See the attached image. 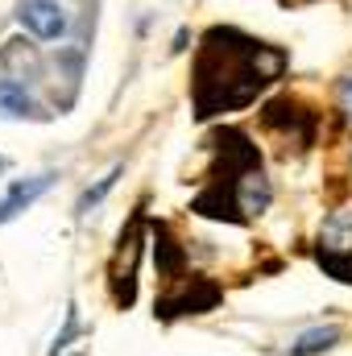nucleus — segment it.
<instances>
[{"label": "nucleus", "instance_id": "obj_1", "mask_svg": "<svg viewBox=\"0 0 352 356\" xmlns=\"http://www.w3.org/2000/svg\"><path fill=\"white\" fill-rule=\"evenodd\" d=\"M282 54L269 50L253 38H241L237 29H211L203 42L199 58V79H195V108L199 116H216L224 108H237L253 99L257 91L278 79Z\"/></svg>", "mask_w": 352, "mask_h": 356}, {"label": "nucleus", "instance_id": "obj_2", "mask_svg": "<svg viewBox=\"0 0 352 356\" xmlns=\"http://www.w3.org/2000/svg\"><path fill=\"white\" fill-rule=\"evenodd\" d=\"M17 21H21L33 38H42V42H54V38L67 33V8H63L58 0H25L21 13H17Z\"/></svg>", "mask_w": 352, "mask_h": 356}, {"label": "nucleus", "instance_id": "obj_3", "mask_svg": "<svg viewBox=\"0 0 352 356\" xmlns=\"http://www.w3.org/2000/svg\"><path fill=\"white\" fill-rule=\"evenodd\" d=\"M50 191V175H38V178H25V182H17L4 199H0V224H8L13 216H21L38 195H46Z\"/></svg>", "mask_w": 352, "mask_h": 356}, {"label": "nucleus", "instance_id": "obj_4", "mask_svg": "<svg viewBox=\"0 0 352 356\" xmlns=\"http://www.w3.org/2000/svg\"><path fill=\"white\" fill-rule=\"evenodd\" d=\"M340 340V327H311V332H303L294 344H290V356H319V353H328L332 344Z\"/></svg>", "mask_w": 352, "mask_h": 356}, {"label": "nucleus", "instance_id": "obj_5", "mask_svg": "<svg viewBox=\"0 0 352 356\" xmlns=\"http://www.w3.org/2000/svg\"><path fill=\"white\" fill-rule=\"evenodd\" d=\"M0 112L4 116H33V99L29 91L13 79H0Z\"/></svg>", "mask_w": 352, "mask_h": 356}, {"label": "nucleus", "instance_id": "obj_6", "mask_svg": "<svg viewBox=\"0 0 352 356\" xmlns=\"http://www.w3.org/2000/svg\"><path fill=\"white\" fill-rule=\"evenodd\" d=\"M116 178H120V166H116V170H112V175H108V178H99V186H95V191H88V195H83V203H79V207H83V211H88V207H95V203H99V199H104V195L112 191V182H116Z\"/></svg>", "mask_w": 352, "mask_h": 356}, {"label": "nucleus", "instance_id": "obj_7", "mask_svg": "<svg viewBox=\"0 0 352 356\" xmlns=\"http://www.w3.org/2000/svg\"><path fill=\"white\" fill-rule=\"evenodd\" d=\"M340 104H344V112L352 116V75L344 79V83H340Z\"/></svg>", "mask_w": 352, "mask_h": 356}, {"label": "nucleus", "instance_id": "obj_8", "mask_svg": "<svg viewBox=\"0 0 352 356\" xmlns=\"http://www.w3.org/2000/svg\"><path fill=\"white\" fill-rule=\"evenodd\" d=\"M0 170H4V162H0Z\"/></svg>", "mask_w": 352, "mask_h": 356}]
</instances>
